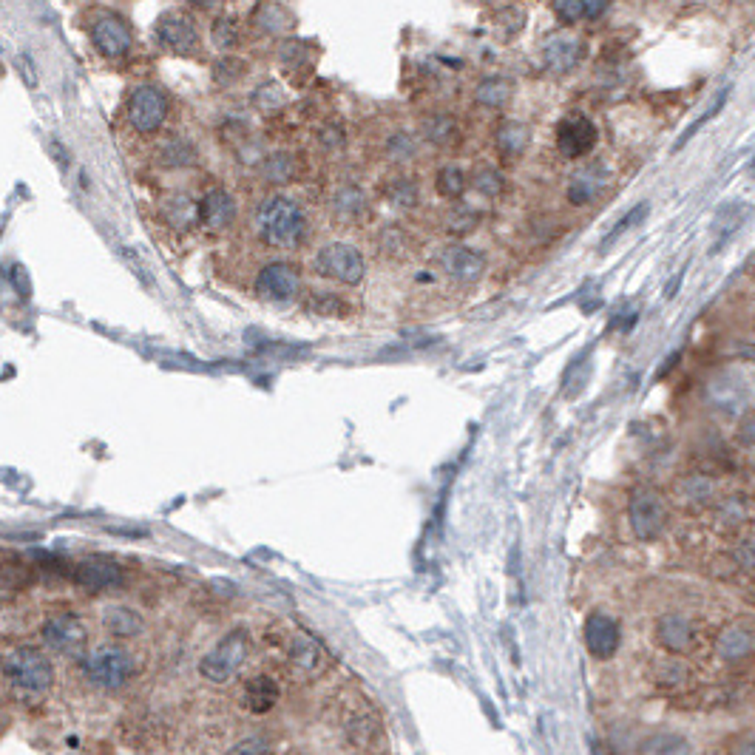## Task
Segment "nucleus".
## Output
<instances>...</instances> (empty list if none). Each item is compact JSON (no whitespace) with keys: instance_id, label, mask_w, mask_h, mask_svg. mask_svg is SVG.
Returning <instances> with one entry per match:
<instances>
[{"instance_id":"1","label":"nucleus","mask_w":755,"mask_h":755,"mask_svg":"<svg viewBox=\"0 0 755 755\" xmlns=\"http://www.w3.org/2000/svg\"><path fill=\"white\" fill-rule=\"evenodd\" d=\"M256 230L264 245L276 250H293L307 236V216L301 205L290 196H267L256 211Z\"/></svg>"},{"instance_id":"2","label":"nucleus","mask_w":755,"mask_h":755,"mask_svg":"<svg viewBox=\"0 0 755 755\" xmlns=\"http://www.w3.org/2000/svg\"><path fill=\"white\" fill-rule=\"evenodd\" d=\"M3 673L9 679V685L18 687L20 693H29V696L49 693L54 685L52 659L37 645H20V648L9 650L3 659Z\"/></svg>"},{"instance_id":"3","label":"nucleus","mask_w":755,"mask_h":755,"mask_svg":"<svg viewBox=\"0 0 755 755\" xmlns=\"http://www.w3.org/2000/svg\"><path fill=\"white\" fill-rule=\"evenodd\" d=\"M83 673L91 685L103 687V690H120L137 676V659L123 645L108 642V645L88 650L83 659Z\"/></svg>"},{"instance_id":"4","label":"nucleus","mask_w":755,"mask_h":755,"mask_svg":"<svg viewBox=\"0 0 755 755\" xmlns=\"http://www.w3.org/2000/svg\"><path fill=\"white\" fill-rule=\"evenodd\" d=\"M753 392V381L741 369H719L707 378L704 398L707 406L724 418H741L753 404Z\"/></svg>"},{"instance_id":"5","label":"nucleus","mask_w":755,"mask_h":755,"mask_svg":"<svg viewBox=\"0 0 755 755\" xmlns=\"http://www.w3.org/2000/svg\"><path fill=\"white\" fill-rule=\"evenodd\" d=\"M670 520V503L665 494L653 486H636L628 497V526L633 537L650 543L665 534Z\"/></svg>"},{"instance_id":"6","label":"nucleus","mask_w":755,"mask_h":755,"mask_svg":"<svg viewBox=\"0 0 755 755\" xmlns=\"http://www.w3.org/2000/svg\"><path fill=\"white\" fill-rule=\"evenodd\" d=\"M247 653H250V633L245 628L225 633L216 645H213L202 659H199V673L213 682V685H225L239 670L245 668Z\"/></svg>"},{"instance_id":"7","label":"nucleus","mask_w":755,"mask_h":755,"mask_svg":"<svg viewBox=\"0 0 755 755\" xmlns=\"http://www.w3.org/2000/svg\"><path fill=\"white\" fill-rule=\"evenodd\" d=\"M316 267L318 276L324 279H333L338 284H361L364 273H367V264H364V256L358 253V247L347 245V242H330L324 245L316 253Z\"/></svg>"},{"instance_id":"8","label":"nucleus","mask_w":755,"mask_h":755,"mask_svg":"<svg viewBox=\"0 0 755 755\" xmlns=\"http://www.w3.org/2000/svg\"><path fill=\"white\" fill-rule=\"evenodd\" d=\"M40 639L43 645L54 653H63V656H83L88 650V625L83 622L80 614H54L43 622L40 628Z\"/></svg>"},{"instance_id":"9","label":"nucleus","mask_w":755,"mask_h":755,"mask_svg":"<svg viewBox=\"0 0 755 755\" xmlns=\"http://www.w3.org/2000/svg\"><path fill=\"white\" fill-rule=\"evenodd\" d=\"M171 103L159 86H140L128 100V123L140 134H154L168 120Z\"/></svg>"},{"instance_id":"10","label":"nucleus","mask_w":755,"mask_h":755,"mask_svg":"<svg viewBox=\"0 0 755 755\" xmlns=\"http://www.w3.org/2000/svg\"><path fill=\"white\" fill-rule=\"evenodd\" d=\"M71 577L74 582L88 591V594H100V591H108V588H117L123 582V568L111 557H103V554H88V557H80L71 568Z\"/></svg>"},{"instance_id":"11","label":"nucleus","mask_w":755,"mask_h":755,"mask_svg":"<svg viewBox=\"0 0 755 755\" xmlns=\"http://www.w3.org/2000/svg\"><path fill=\"white\" fill-rule=\"evenodd\" d=\"M327 665H330L327 650L321 648L313 636H307V633H293L290 636V642H287V668L296 679H304V682L318 679L327 670Z\"/></svg>"},{"instance_id":"12","label":"nucleus","mask_w":755,"mask_h":755,"mask_svg":"<svg viewBox=\"0 0 755 755\" xmlns=\"http://www.w3.org/2000/svg\"><path fill=\"white\" fill-rule=\"evenodd\" d=\"M299 270L290 262H270L264 264L256 276V293L262 296L264 301H273V304H287L299 296Z\"/></svg>"},{"instance_id":"13","label":"nucleus","mask_w":755,"mask_h":755,"mask_svg":"<svg viewBox=\"0 0 755 755\" xmlns=\"http://www.w3.org/2000/svg\"><path fill=\"white\" fill-rule=\"evenodd\" d=\"M91 40H94V49L106 57H123V54L131 52L134 46V32L131 26L125 23V18L120 15H111V12H103L97 15V20L91 23Z\"/></svg>"},{"instance_id":"14","label":"nucleus","mask_w":755,"mask_h":755,"mask_svg":"<svg viewBox=\"0 0 755 755\" xmlns=\"http://www.w3.org/2000/svg\"><path fill=\"white\" fill-rule=\"evenodd\" d=\"M653 639L659 648H665L670 656H687L699 645V636L693 622L685 614H662L653 625Z\"/></svg>"},{"instance_id":"15","label":"nucleus","mask_w":755,"mask_h":755,"mask_svg":"<svg viewBox=\"0 0 755 755\" xmlns=\"http://www.w3.org/2000/svg\"><path fill=\"white\" fill-rule=\"evenodd\" d=\"M582 636H585V648H588V653H591L594 659H599V662L614 659L616 650L622 645V628H619V622H616L614 616L602 614V611H594V614L585 619Z\"/></svg>"},{"instance_id":"16","label":"nucleus","mask_w":755,"mask_h":755,"mask_svg":"<svg viewBox=\"0 0 755 755\" xmlns=\"http://www.w3.org/2000/svg\"><path fill=\"white\" fill-rule=\"evenodd\" d=\"M597 140V125L591 123L585 114H568V117L560 120V125H557V148H560L562 157H585V154L594 151Z\"/></svg>"},{"instance_id":"17","label":"nucleus","mask_w":755,"mask_h":755,"mask_svg":"<svg viewBox=\"0 0 755 755\" xmlns=\"http://www.w3.org/2000/svg\"><path fill=\"white\" fill-rule=\"evenodd\" d=\"M440 270L452 281L460 284H475L477 279H483L486 273V259L483 253H477L469 245H449L440 250L438 256Z\"/></svg>"},{"instance_id":"18","label":"nucleus","mask_w":755,"mask_h":755,"mask_svg":"<svg viewBox=\"0 0 755 755\" xmlns=\"http://www.w3.org/2000/svg\"><path fill=\"white\" fill-rule=\"evenodd\" d=\"M713 648H716V656L724 665H741L755 653V633L741 622H730L716 633Z\"/></svg>"},{"instance_id":"19","label":"nucleus","mask_w":755,"mask_h":755,"mask_svg":"<svg viewBox=\"0 0 755 755\" xmlns=\"http://www.w3.org/2000/svg\"><path fill=\"white\" fill-rule=\"evenodd\" d=\"M154 32H157L159 43L176 54H191L196 46H199L196 26L191 23V18H185V15H179V12L162 15Z\"/></svg>"},{"instance_id":"20","label":"nucleus","mask_w":755,"mask_h":755,"mask_svg":"<svg viewBox=\"0 0 755 755\" xmlns=\"http://www.w3.org/2000/svg\"><path fill=\"white\" fill-rule=\"evenodd\" d=\"M582 57H585V46H582L580 37L574 35H551L545 40L543 46V60L545 66L551 71H571L577 69L582 63Z\"/></svg>"},{"instance_id":"21","label":"nucleus","mask_w":755,"mask_h":755,"mask_svg":"<svg viewBox=\"0 0 755 755\" xmlns=\"http://www.w3.org/2000/svg\"><path fill=\"white\" fill-rule=\"evenodd\" d=\"M236 222V202L228 191L213 188L199 202V225L208 230H225Z\"/></svg>"},{"instance_id":"22","label":"nucleus","mask_w":755,"mask_h":755,"mask_svg":"<svg viewBox=\"0 0 755 755\" xmlns=\"http://www.w3.org/2000/svg\"><path fill=\"white\" fill-rule=\"evenodd\" d=\"M605 185H608V171L599 162H591V165H585V168H580L577 174L571 176L568 202L577 205V208H585V205H591L602 194Z\"/></svg>"},{"instance_id":"23","label":"nucleus","mask_w":755,"mask_h":755,"mask_svg":"<svg viewBox=\"0 0 755 755\" xmlns=\"http://www.w3.org/2000/svg\"><path fill=\"white\" fill-rule=\"evenodd\" d=\"M281 699V687L273 676L267 673H256L250 676L245 685V693H242V702H245V710H250L253 716H264L270 713Z\"/></svg>"},{"instance_id":"24","label":"nucleus","mask_w":755,"mask_h":755,"mask_svg":"<svg viewBox=\"0 0 755 755\" xmlns=\"http://www.w3.org/2000/svg\"><path fill=\"white\" fill-rule=\"evenodd\" d=\"M676 497H679V503H685V509L687 506L690 509H707L713 503V497H716V483H713V477L693 472V475L676 480Z\"/></svg>"},{"instance_id":"25","label":"nucleus","mask_w":755,"mask_h":755,"mask_svg":"<svg viewBox=\"0 0 755 755\" xmlns=\"http://www.w3.org/2000/svg\"><path fill=\"white\" fill-rule=\"evenodd\" d=\"M650 679L662 690H685L690 685V668L679 656H659L650 665Z\"/></svg>"},{"instance_id":"26","label":"nucleus","mask_w":755,"mask_h":755,"mask_svg":"<svg viewBox=\"0 0 755 755\" xmlns=\"http://www.w3.org/2000/svg\"><path fill=\"white\" fill-rule=\"evenodd\" d=\"M103 628L117 639H134L145 631V619L140 611H134L128 605H108L103 611Z\"/></svg>"},{"instance_id":"27","label":"nucleus","mask_w":755,"mask_h":755,"mask_svg":"<svg viewBox=\"0 0 755 755\" xmlns=\"http://www.w3.org/2000/svg\"><path fill=\"white\" fill-rule=\"evenodd\" d=\"M159 162L165 165V168H191L199 162V151H196V145L188 137H168V140L159 145Z\"/></svg>"},{"instance_id":"28","label":"nucleus","mask_w":755,"mask_h":755,"mask_svg":"<svg viewBox=\"0 0 755 755\" xmlns=\"http://www.w3.org/2000/svg\"><path fill=\"white\" fill-rule=\"evenodd\" d=\"M528 142H531V131H528L526 123L506 120V123H500V128H497V151H500L503 157H523Z\"/></svg>"},{"instance_id":"29","label":"nucleus","mask_w":755,"mask_h":755,"mask_svg":"<svg viewBox=\"0 0 755 755\" xmlns=\"http://www.w3.org/2000/svg\"><path fill=\"white\" fill-rule=\"evenodd\" d=\"M367 211V196L358 185H344L333 196V213L338 222H355L361 219V213Z\"/></svg>"},{"instance_id":"30","label":"nucleus","mask_w":755,"mask_h":755,"mask_svg":"<svg viewBox=\"0 0 755 755\" xmlns=\"http://www.w3.org/2000/svg\"><path fill=\"white\" fill-rule=\"evenodd\" d=\"M253 20H256L259 29L270 32V35H281V32H287L293 26L290 12L281 3H276V0H262L259 9L253 12Z\"/></svg>"},{"instance_id":"31","label":"nucleus","mask_w":755,"mask_h":755,"mask_svg":"<svg viewBox=\"0 0 755 755\" xmlns=\"http://www.w3.org/2000/svg\"><path fill=\"white\" fill-rule=\"evenodd\" d=\"M477 103L486 108H506V103L511 100V80L500 77V74H492V77H483L477 83L475 91Z\"/></svg>"},{"instance_id":"32","label":"nucleus","mask_w":755,"mask_h":755,"mask_svg":"<svg viewBox=\"0 0 755 755\" xmlns=\"http://www.w3.org/2000/svg\"><path fill=\"white\" fill-rule=\"evenodd\" d=\"M730 94H733V86H730V83H727V86L721 88L719 94H716V97H713V103H710V108H707V111H704L702 117H699V120H696V123H693V125H687V128H685V134H682V137H679V140H676V145H673V151H682V148H685L687 142L693 140V137H696V134H699V131H702L704 125L710 123V120H716V117H719V111H721V108L727 106V100H730Z\"/></svg>"},{"instance_id":"33","label":"nucleus","mask_w":755,"mask_h":755,"mask_svg":"<svg viewBox=\"0 0 755 755\" xmlns=\"http://www.w3.org/2000/svg\"><path fill=\"white\" fill-rule=\"evenodd\" d=\"M162 211H165V219H168L174 228H188V225L199 222V205H194L188 196H171V199H165Z\"/></svg>"},{"instance_id":"34","label":"nucleus","mask_w":755,"mask_h":755,"mask_svg":"<svg viewBox=\"0 0 755 755\" xmlns=\"http://www.w3.org/2000/svg\"><path fill=\"white\" fill-rule=\"evenodd\" d=\"M750 511H747V503L741 497H727L716 506V523H719L721 531H736L747 523Z\"/></svg>"},{"instance_id":"35","label":"nucleus","mask_w":755,"mask_h":755,"mask_svg":"<svg viewBox=\"0 0 755 755\" xmlns=\"http://www.w3.org/2000/svg\"><path fill=\"white\" fill-rule=\"evenodd\" d=\"M387 199L398 208H415L421 194H418V185L409 176H395L387 185Z\"/></svg>"},{"instance_id":"36","label":"nucleus","mask_w":755,"mask_h":755,"mask_svg":"<svg viewBox=\"0 0 755 755\" xmlns=\"http://www.w3.org/2000/svg\"><path fill=\"white\" fill-rule=\"evenodd\" d=\"M435 188H438V194L446 196V199L463 196V191H466V174H463V168H457V165L440 168L438 176H435Z\"/></svg>"},{"instance_id":"37","label":"nucleus","mask_w":755,"mask_h":755,"mask_svg":"<svg viewBox=\"0 0 755 755\" xmlns=\"http://www.w3.org/2000/svg\"><path fill=\"white\" fill-rule=\"evenodd\" d=\"M645 755H693V750H690L687 738L673 736V733H662V736L648 738Z\"/></svg>"},{"instance_id":"38","label":"nucleus","mask_w":755,"mask_h":755,"mask_svg":"<svg viewBox=\"0 0 755 755\" xmlns=\"http://www.w3.org/2000/svg\"><path fill=\"white\" fill-rule=\"evenodd\" d=\"M264 176L267 182H293L296 176V162L290 154H273V157L264 159Z\"/></svg>"},{"instance_id":"39","label":"nucleus","mask_w":755,"mask_h":755,"mask_svg":"<svg viewBox=\"0 0 755 755\" xmlns=\"http://www.w3.org/2000/svg\"><path fill=\"white\" fill-rule=\"evenodd\" d=\"M423 137L429 142H438V145H446V142L455 140V123L449 120V117H429L426 123H423Z\"/></svg>"},{"instance_id":"40","label":"nucleus","mask_w":755,"mask_h":755,"mask_svg":"<svg viewBox=\"0 0 755 755\" xmlns=\"http://www.w3.org/2000/svg\"><path fill=\"white\" fill-rule=\"evenodd\" d=\"M648 211H650V205H636L631 213H625V219H622V222H616V228L611 230V233H608L605 239H602V250H608V247L614 245L616 239H622V236H625L628 230L636 228V225H639V222H642V219L648 216Z\"/></svg>"},{"instance_id":"41","label":"nucleus","mask_w":755,"mask_h":755,"mask_svg":"<svg viewBox=\"0 0 755 755\" xmlns=\"http://www.w3.org/2000/svg\"><path fill=\"white\" fill-rule=\"evenodd\" d=\"M273 753V741L264 733H253V736L242 738L230 747L225 755H270Z\"/></svg>"},{"instance_id":"42","label":"nucleus","mask_w":755,"mask_h":755,"mask_svg":"<svg viewBox=\"0 0 755 755\" xmlns=\"http://www.w3.org/2000/svg\"><path fill=\"white\" fill-rule=\"evenodd\" d=\"M551 12L562 26H574L585 18V0H551Z\"/></svg>"},{"instance_id":"43","label":"nucleus","mask_w":755,"mask_h":755,"mask_svg":"<svg viewBox=\"0 0 755 755\" xmlns=\"http://www.w3.org/2000/svg\"><path fill=\"white\" fill-rule=\"evenodd\" d=\"M211 37L219 49H233V46L239 43V26H236V20L233 18L213 20Z\"/></svg>"},{"instance_id":"44","label":"nucleus","mask_w":755,"mask_h":755,"mask_svg":"<svg viewBox=\"0 0 755 755\" xmlns=\"http://www.w3.org/2000/svg\"><path fill=\"white\" fill-rule=\"evenodd\" d=\"M503 174L500 171H494V168H483V171H477L475 176V191L483 196H497L503 191Z\"/></svg>"},{"instance_id":"45","label":"nucleus","mask_w":755,"mask_h":755,"mask_svg":"<svg viewBox=\"0 0 755 755\" xmlns=\"http://www.w3.org/2000/svg\"><path fill=\"white\" fill-rule=\"evenodd\" d=\"M381 733V727H378V721L369 719V716H361V719H355L350 724V738L355 744H361V747H367L372 738Z\"/></svg>"},{"instance_id":"46","label":"nucleus","mask_w":755,"mask_h":755,"mask_svg":"<svg viewBox=\"0 0 755 755\" xmlns=\"http://www.w3.org/2000/svg\"><path fill=\"white\" fill-rule=\"evenodd\" d=\"M253 103L262 108V111H276L279 106H284V94H281L276 83H264V86L253 94Z\"/></svg>"},{"instance_id":"47","label":"nucleus","mask_w":755,"mask_h":755,"mask_svg":"<svg viewBox=\"0 0 755 755\" xmlns=\"http://www.w3.org/2000/svg\"><path fill=\"white\" fill-rule=\"evenodd\" d=\"M733 560L744 568V571H755V537H741L733 548Z\"/></svg>"},{"instance_id":"48","label":"nucleus","mask_w":755,"mask_h":755,"mask_svg":"<svg viewBox=\"0 0 755 755\" xmlns=\"http://www.w3.org/2000/svg\"><path fill=\"white\" fill-rule=\"evenodd\" d=\"M736 440L741 443V446H747V449H755V412L741 415V421H738V429H736Z\"/></svg>"},{"instance_id":"49","label":"nucleus","mask_w":755,"mask_h":755,"mask_svg":"<svg viewBox=\"0 0 755 755\" xmlns=\"http://www.w3.org/2000/svg\"><path fill=\"white\" fill-rule=\"evenodd\" d=\"M245 74V63L242 60H222L219 66H216V80L219 83H233V80H239Z\"/></svg>"},{"instance_id":"50","label":"nucleus","mask_w":755,"mask_h":755,"mask_svg":"<svg viewBox=\"0 0 755 755\" xmlns=\"http://www.w3.org/2000/svg\"><path fill=\"white\" fill-rule=\"evenodd\" d=\"M389 154L395 159H409L415 154V142L409 134H395L392 140H389Z\"/></svg>"},{"instance_id":"51","label":"nucleus","mask_w":755,"mask_h":755,"mask_svg":"<svg viewBox=\"0 0 755 755\" xmlns=\"http://www.w3.org/2000/svg\"><path fill=\"white\" fill-rule=\"evenodd\" d=\"M730 755H755V733H741L730 741Z\"/></svg>"},{"instance_id":"52","label":"nucleus","mask_w":755,"mask_h":755,"mask_svg":"<svg viewBox=\"0 0 755 755\" xmlns=\"http://www.w3.org/2000/svg\"><path fill=\"white\" fill-rule=\"evenodd\" d=\"M449 222H452V225H449V230H455V233H466V230H475L477 213L469 211V208H463V213H455V216H452Z\"/></svg>"},{"instance_id":"53","label":"nucleus","mask_w":755,"mask_h":755,"mask_svg":"<svg viewBox=\"0 0 755 755\" xmlns=\"http://www.w3.org/2000/svg\"><path fill=\"white\" fill-rule=\"evenodd\" d=\"M730 355H736L741 361H755V344L753 341H738L730 347Z\"/></svg>"},{"instance_id":"54","label":"nucleus","mask_w":755,"mask_h":755,"mask_svg":"<svg viewBox=\"0 0 755 755\" xmlns=\"http://www.w3.org/2000/svg\"><path fill=\"white\" fill-rule=\"evenodd\" d=\"M608 6H611V0H585V18H602Z\"/></svg>"},{"instance_id":"55","label":"nucleus","mask_w":755,"mask_h":755,"mask_svg":"<svg viewBox=\"0 0 755 755\" xmlns=\"http://www.w3.org/2000/svg\"><path fill=\"white\" fill-rule=\"evenodd\" d=\"M18 69L26 74V83H29V86H35L37 74H35V69H32V60H29L26 54H20L18 57Z\"/></svg>"},{"instance_id":"56","label":"nucleus","mask_w":755,"mask_h":755,"mask_svg":"<svg viewBox=\"0 0 755 755\" xmlns=\"http://www.w3.org/2000/svg\"><path fill=\"white\" fill-rule=\"evenodd\" d=\"M191 3H194V6H199V9H211L216 0H191Z\"/></svg>"}]
</instances>
